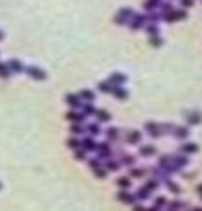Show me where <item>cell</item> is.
Here are the masks:
<instances>
[{
    "label": "cell",
    "mask_w": 202,
    "mask_h": 211,
    "mask_svg": "<svg viewBox=\"0 0 202 211\" xmlns=\"http://www.w3.org/2000/svg\"><path fill=\"white\" fill-rule=\"evenodd\" d=\"M187 135H189V130H187V128H178V130H176V137L184 139V137H187Z\"/></svg>",
    "instance_id": "cell-1"
},
{
    "label": "cell",
    "mask_w": 202,
    "mask_h": 211,
    "mask_svg": "<svg viewBox=\"0 0 202 211\" xmlns=\"http://www.w3.org/2000/svg\"><path fill=\"white\" fill-rule=\"evenodd\" d=\"M182 150L184 152H197V145H184Z\"/></svg>",
    "instance_id": "cell-2"
},
{
    "label": "cell",
    "mask_w": 202,
    "mask_h": 211,
    "mask_svg": "<svg viewBox=\"0 0 202 211\" xmlns=\"http://www.w3.org/2000/svg\"><path fill=\"white\" fill-rule=\"evenodd\" d=\"M200 120H202V115H191V119H189V122H193V124L200 122Z\"/></svg>",
    "instance_id": "cell-3"
},
{
    "label": "cell",
    "mask_w": 202,
    "mask_h": 211,
    "mask_svg": "<svg viewBox=\"0 0 202 211\" xmlns=\"http://www.w3.org/2000/svg\"><path fill=\"white\" fill-rule=\"evenodd\" d=\"M152 152H154V148H152V146H145V148H143V154H145V156H150Z\"/></svg>",
    "instance_id": "cell-4"
},
{
    "label": "cell",
    "mask_w": 202,
    "mask_h": 211,
    "mask_svg": "<svg viewBox=\"0 0 202 211\" xmlns=\"http://www.w3.org/2000/svg\"><path fill=\"white\" fill-rule=\"evenodd\" d=\"M150 43H152L154 46H158V44H161V39H160V37H156V39H152Z\"/></svg>",
    "instance_id": "cell-5"
},
{
    "label": "cell",
    "mask_w": 202,
    "mask_h": 211,
    "mask_svg": "<svg viewBox=\"0 0 202 211\" xmlns=\"http://www.w3.org/2000/svg\"><path fill=\"white\" fill-rule=\"evenodd\" d=\"M148 33H152V35L158 33V28H156V26H150V28H148Z\"/></svg>",
    "instance_id": "cell-6"
},
{
    "label": "cell",
    "mask_w": 202,
    "mask_h": 211,
    "mask_svg": "<svg viewBox=\"0 0 202 211\" xmlns=\"http://www.w3.org/2000/svg\"><path fill=\"white\" fill-rule=\"evenodd\" d=\"M137 139H139V133H137V132H134V133H132V137H130V141H137Z\"/></svg>",
    "instance_id": "cell-7"
},
{
    "label": "cell",
    "mask_w": 202,
    "mask_h": 211,
    "mask_svg": "<svg viewBox=\"0 0 202 211\" xmlns=\"http://www.w3.org/2000/svg\"><path fill=\"white\" fill-rule=\"evenodd\" d=\"M182 4H184V6H191V4H193V0H182Z\"/></svg>",
    "instance_id": "cell-8"
},
{
    "label": "cell",
    "mask_w": 202,
    "mask_h": 211,
    "mask_svg": "<svg viewBox=\"0 0 202 211\" xmlns=\"http://www.w3.org/2000/svg\"><path fill=\"white\" fill-rule=\"evenodd\" d=\"M197 211H202V209H197Z\"/></svg>",
    "instance_id": "cell-9"
}]
</instances>
